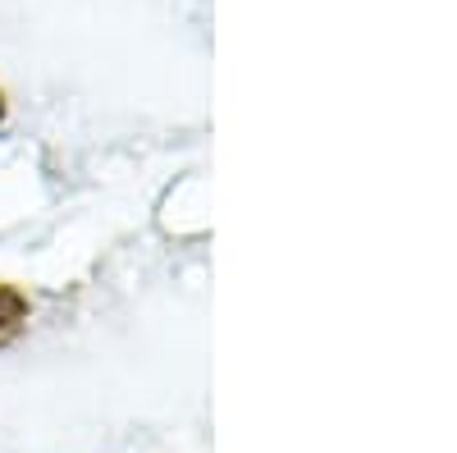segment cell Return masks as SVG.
<instances>
[{"label":"cell","mask_w":457,"mask_h":453,"mask_svg":"<svg viewBox=\"0 0 457 453\" xmlns=\"http://www.w3.org/2000/svg\"><path fill=\"white\" fill-rule=\"evenodd\" d=\"M0 120H5V92H0Z\"/></svg>","instance_id":"cell-2"},{"label":"cell","mask_w":457,"mask_h":453,"mask_svg":"<svg viewBox=\"0 0 457 453\" xmlns=\"http://www.w3.org/2000/svg\"><path fill=\"white\" fill-rule=\"evenodd\" d=\"M23 321H28V298L14 284H0V344H10L23 330Z\"/></svg>","instance_id":"cell-1"}]
</instances>
